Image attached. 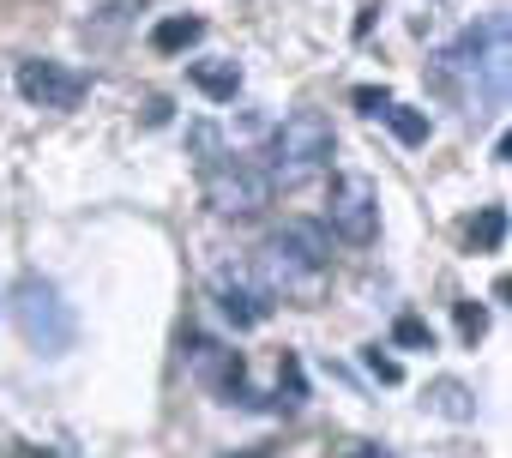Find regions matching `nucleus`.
I'll list each match as a JSON object with an SVG mask.
<instances>
[{"label": "nucleus", "mask_w": 512, "mask_h": 458, "mask_svg": "<svg viewBox=\"0 0 512 458\" xmlns=\"http://www.w3.org/2000/svg\"><path fill=\"white\" fill-rule=\"evenodd\" d=\"M458 332H464V344H476V338L488 332V314H482V302H458Z\"/></svg>", "instance_id": "nucleus-17"}, {"label": "nucleus", "mask_w": 512, "mask_h": 458, "mask_svg": "<svg viewBox=\"0 0 512 458\" xmlns=\"http://www.w3.org/2000/svg\"><path fill=\"white\" fill-rule=\"evenodd\" d=\"M428 410H440L446 422H470V416H476V398H470L464 380H434V386H428Z\"/></svg>", "instance_id": "nucleus-11"}, {"label": "nucleus", "mask_w": 512, "mask_h": 458, "mask_svg": "<svg viewBox=\"0 0 512 458\" xmlns=\"http://www.w3.org/2000/svg\"><path fill=\"white\" fill-rule=\"evenodd\" d=\"M500 242H506V205H482L476 223H470V248L476 254H500Z\"/></svg>", "instance_id": "nucleus-13"}, {"label": "nucleus", "mask_w": 512, "mask_h": 458, "mask_svg": "<svg viewBox=\"0 0 512 458\" xmlns=\"http://www.w3.org/2000/svg\"><path fill=\"white\" fill-rule=\"evenodd\" d=\"M338 458H392V452H386V446H368V440H350Z\"/></svg>", "instance_id": "nucleus-20"}, {"label": "nucleus", "mask_w": 512, "mask_h": 458, "mask_svg": "<svg viewBox=\"0 0 512 458\" xmlns=\"http://www.w3.org/2000/svg\"><path fill=\"white\" fill-rule=\"evenodd\" d=\"M506 73H512V49H506V13H488L476 25H464L440 55H434V91L470 115V121H488L500 103H506Z\"/></svg>", "instance_id": "nucleus-1"}, {"label": "nucleus", "mask_w": 512, "mask_h": 458, "mask_svg": "<svg viewBox=\"0 0 512 458\" xmlns=\"http://www.w3.org/2000/svg\"><path fill=\"white\" fill-rule=\"evenodd\" d=\"M332 151H338V133L320 109H296L272 127V145H266V181L272 187H302L314 175L332 169Z\"/></svg>", "instance_id": "nucleus-2"}, {"label": "nucleus", "mask_w": 512, "mask_h": 458, "mask_svg": "<svg viewBox=\"0 0 512 458\" xmlns=\"http://www.w3.org/2000/svg\"><path fill=\"white\" fill-rule=\"evenodd\" d=\"M392 338H398L404 350H434V332H428V326H422L416 314H404V320L392 326Z\"/></svg>", "instance_id": "nucleus-16"}, {"label": "nucleus", "mask_w": 512, "mask_h": 458, "mask_svg": "<svg viewBox=\"0 0 512 458\" xmlns=\"http://www.w3.org/2000/svg\"><path fill=\"white\" fill-rule=\"evenodd\" d=\"M13 85H19V97L31 109H55V115H67V109H79L91 97V73H79L67 61H19Z\"/></svg>", "instance_id": "nucleus-7"}, {"label": "nucleus", "mask_w": 512, "mask_h": 458, "mask_svg": "<svg viewBox=\"0 0 512 458\" xmlns=\"http://www.w3.org/2000/svg\"><path fill=\"white\" fill-rule=\"evenodd\" d=\"M272 236L302 260V266H314V272H332V236H326V223H314V217H290V223H278Z\"/></svg>", "instance_id": "nucleus-9"}, {"label": "nucleus", "mask_w": 512, "mask_h": 458, "mask_svg": "<svg viewBox=\"0 0 512 458\" xmlns=\"http://www.w3.org/2000/svg\"><path fill=\"white\" fill-rule=\"evenodd\" d=\"M211 296H217V314H223L235 332L266 326V314H272V296L253 284L247 272H217V278H211Z\"/></svg>", "instance_id": "nucleus-8"}, {"label": "nucleus", "mask_w": 512, "mask_h": 458, "mask_svg": "<svg viewBox=\"0 0 512 458\" xmlns=\"http://www.w3.org/2000/svg\"><path fill=\"white\" fill-rule=\"evenodd\" d=\"M187 79H193V91H205L211 103H235V97H241V67H235V61H193Z\"/></svg>", "instance_id": "nucleus-10"}, {"label": "nucleus", "mask_w": 512, "mask_h": 458, "mask_svg": "<svg viewBox=\"0 0 512 458\" xmlns=\"http://www.w3.org/2000/svg\"><path fill=\"white\" fill-rule=\"evenodd\" d=\"M187 145L199 151V169H211V163H223V157H229V151H223V133H217L211 121H193V127H187Z\"/></svg>", "instance_id": "nucleus-15"}, {"label": "nucleus", "mask_w": 512, "mask_h": 458, "mask_svg": "<svg viewBox=\"0 0 512 458\" xmlns=\"http://www.w3.org/2000/svg\"><path fill=\"white\" fill-rule=\"evenodd\" d=\"M368 368H374V374H380L386 386H398V362H392V356H380V344L368 350Z\"/></svg>", "instance_id": "nucleus-19"}, {"label": "nucleus", "mask_w": 512, "mask_h": 458, "mask_svg": "<svg viewBox=\"0 0 512 458\" xmlns=\"http://www.w3.org/2000/svg\"><path fill=\"white\" fill-rule=\"evenodd\" d=\"M199 175H205V205H211L217 217H260V211L272 205L266 169L247 163V157H223V163H211V169H199Z\"/></svg>", "instance_id": "nucleus-5"}, {"label": "nucleus", "mask_w": 512, "mask_h": 458, "mask_svg": "<svg viewBox=\"0 0 512 458\" xmlns=\"http://www.w3.org/2000/svg\"><path fill=\"white\" fill-rule=\"evenodd\" d=\"M356 109H362V115H374V121H380V115H386V109H392V97H386V91H374V85H362V91H356Z\"/></svg>", "instance_id": "nucleus-18"}, {"label": "nucleus", "mask_w": 512, "mask_h": 458, "mask_svg": "<svg viewBox=\"0 0 512 458\" xmlns=\"http://www.w3.org/2000/svg\"><path fill=\"white\" fill-rule=\"evenodd\" d=\"M380 121H386V127H392L404 145H428V115H422V109H404V103H392Z\"/></svg>", "instance_id": "nucleus-14"}, {"label": "nucleus", "mask_w": 512, "mask_h": 458, "mask_svg": "<svg viewBox=\"0 0 512 458\" xmlns=\"http://www.w3.org/2000/svg\"><path fill=\"white\" fill-rule=\"evenodd\" d=\"M13 320H19V332H25V344H31L37 356H67V350L79 344V320H73L67 296H61L49 278H19V290H13Z\"/></svg>", "instance_id": "nucleus-3"}, {"label": "nucleus", "mask_w": 512, "mask_h": 458, "mask_svg": "<svg viewBox=\"0 0 512 458\" xmlns=\"http://www.w3.org/2000/svg\"><path fill=\"white\" fill-rule=\"evenodd\" d=\"M199 37H205V19H187V13H181V19H163V25L151 31V49H157V55H181V49H193Z\"/></svg>", "instance_id": "nucleus-12"}, {"label": "nucleus", "mask_w": 512, "mask_h": 458, "mask_svg": "<svg viewBox=\"0 0 512 458\" xmlns=\"http://www.w3.org/2000/svg\"><path fill=\"white\" fill-rule=\"evenodd\" d=\"M181 362H187V374H193L217 404L260 410V392L247 386V368H241V356H235L229 344H217V338H205V332H187V338H181Z\"/></svg>", "instance_id": "nucleus-4"}, {"label": "nucleus", "mask_w": 512, "mask_h": 458, "mask_svg": "<svg viewBox=\"0 0 512 458\" xmlns=\"http://www.w3.org/2000/svg\"><path fill=\"white\" fill-rule=\"evenodd\" d=\"M320 223H326V236H338L350 248H368L380 236V193H374V181L368 175H338Z\"/></svg>", "instance_id": "nucleus-6"}]
</instances>
